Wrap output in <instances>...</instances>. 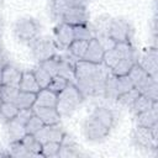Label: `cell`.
Returning a JSON list of instances; mask_svg holds the SVG:
<instances>
[{
    "label": "cell",
    "mask_w": 158,
    "mask_h": 158,
    "mask_svg": "<svg viewBox=\"0 0 158 158\" xmlns=\"http://www.w3.org/2000/svg\"><path fill=\"white\" fill-rule=\"evenodd\" d=\"M111 69L104 63L95 64L86 60H77L74 80L84 98L104 95V88Z\"/></svg>",
    "instance_id": "6da1fadb"
},
{
    "label": "cell",
    "mask_w": 158,
    "mask_h": 158,
    "mask_svg": "<svg viewBox=\"0 0 158 158\" xmlns=\"http://www.w3.org/2000/svg\"><path fill=\"white\" fill-rule=\"evenodd\" d=\"M115 125L114 112L104 106L95 107L83 121V135L90 142H102Z\"/></svg>",
    "instance_id": "7a4b0ae2"
},
{
    "label": "cell",
    "mask_w": 158,
    "mask_h": 158,
    "mask_svg": "<svg viewBox=\"0 0 158 158\" xmlns=\"http://www.w3.org/2000/svg\"><path fill=\"white\" fill-rule=\"evenodd\" d=\"M84 99L85 98L77 88V85L69 81L68 85L57 94L56 109L59 112L60 117H68L77 111V109L83 104Z\"/></svg>",
    "instance_id": "3957f363"
},
{
    "label": "cell",
    "mask_w": 158,
    "mask_h": 158,
    "mask_svg": "<svg viewBox=\"0 0 158 158\" xmlns=\"http://www.w3.org/2000/svg\"><path fill=\"white\" fill-rule=\"evenodd\" d=\"M14 36L19 42L30 43L35 38H37L41 33V23L30 16L20 17L15 21L14 27Z\"/></svg>",
    "instance_id": "277c9868"
},
{
    "label": "cell",
    "mask_w": 158,
    "mask_h": 158,
    "mask_svg": "<svg viewBox=\"0 0 158 158\" xmlns=\"http://www.w3.org/2000/svg\"><path fill=\"white\" fill-rule=\"evenodd\" d=\"M32 114H33L32 109L20 110L19 114L14 118L4 122L5 123V133H6V138H7L9 143L22 139V137L26 135V128H25L26 121L28 120V117Z\"/></svg>",
    "instance_id": "5b68a950"
},
{
    "label": "cell",
    "mask_w": 158,
    "mask_h": 158,
    "mask_svg": "<svg viewBox=\"0 0 158 158\" xmlns=\"http://www.w3.org/2000/svg\"><path fill=\"white\" fill-rule=\"evenodd\" d=\"M135 88L133 86V83L132 80L130 79L128 75H121V77H117V75H114L111 72L110 74L107 75L106 78V81H105V88H104V96L107 99V100H112V101H116V99L128 91L130 89Z\"/></svg>",
    "instance_id": "8992f818"
},
{
    "label": "cell",
    "mask_w": 158,
    "mask_h": 158,
    "mask_svg": "<svg viewBox=\"0 0 158 158\" xmlns=\"http://www.w3.org/2000/svg\"><path fill=\"white\" fill-rule=\"evenodd\" d=\"M30 49H31V54L35 60H37L38 63L44 62L52 57H54L58 53V48L53 41V38L47 37V36H38L37 38H35L33 41H31L28 43Z\"/></svg>",
    "instance_id": "52a82bcc"
},
{
    "label": "cell",
    "mask_w": 158,
    "mask_h": 158,
    "mask_svg": "<svg viewBox=\"0 0 158 158\" xmlns=\"http://www.w3.org/2000/svg\"><path fill=\"white\" fill-rule=\"evenodd\" d=\"M125 58H138V53L131 42H116V44L105 51L102 63L110 69L121 59Z\"/></svg>",
    "instance_id": "ba28073f"
},
{
    "label": "cell",
    "mask_w": 158,
    "mask_h": 158,
    "mask_svg": "<svg viewBox=\"0 0 158 158\" xmlns=\"http://www.w3.org/2000/svg\"><path fill=\"white\" fill-rule=\"evenodd\" d=\"M135 30L131 22L123 17H111L109 25V37L115 42H131Z\"/></svg>",
    "instance_id": "9c48e42d"
},
{
    "label": "cell",
    "mask_w": 158,
    "mask_h": 158,
    "mask_svg": "<svg viewBox=\"0 0 158 158\" xmlns=\"http://www.w3.org/2000/svg\"><path fill=\"white\" fill-rule=\"evenodd\" d=\"M88 156H89V153L83 151V148L77 143L75 138L72 135L65 132L60 141V146H59L57 157H59V158H81V157H88Z\"/></svg>",
    "instance_id": "30bf717a"
},
{
    "label": "cell",
    "mask_w": 158,
    "mask_h": 158,
    "mask_svg": "<svg viewBox=\"0 0 158 158\" xmlns=\"http://www.w3.org/2000/svg\"><path fill=\"white\" fill-rule=\"evenodd\" d=\"M132 142L133 144L143 151L147 152H157V147H158V142L153 139L151 130L143 126H137L132 133Z\"/></svg>",
    "instance_id": "8fae6325"
},
{
    "label": "cell",
    "mask_w": 158,
    "mask_h": 158,
    "mask_svg": "<svg viewBox=\"0 0 158 158\" xmlns=\"http://www.w3.org/2000/svg\"><path fill=\"white\" fill-rule=\"evenodd\" d=\"M138 65L152 78L158 80V51L156 47L147 48L137 59Z\"/></svg>",
    "instance_id": "7c38bea8"
},
{
    "label": "cell",
    "mask_w": 158,
    "mask_h": 158,
    "mask_svg": "<svg viewBox=\"0 0 158 158\" xmlns=\"http://www.w3.org/2000/svg\"><path fill=\"white\" fill-rule=\"evenodd\" d=\"M53 41H54L58 49L65 51L70 46V43L74 41L73 26L64 23V22H58L57 26L54 27Z\"/></svg>",
    "instance_id": "4fadbf2b"
},
{
    "label": "cell",
    "mask_w": 158,
    "mask_h": 158,
    "mask_svg": "<svg viewBox=\"0 0 158 158\" xmlns=\"http://www.w3.org/2000/svg\"><path fill=\"white\" fill-rule=\"evenodd\" d=\"M64 133H65L64 128L58 122L53 125H44L35 136L41 143H44V142H59L60 143Z\"/></svg>",
    "instance_id": "5bb4252c"
},
{
    "label": "cell",
    "mask_w": 158,
    "mask_h": 158,
    "mask_svg": "<svg viewBox=\"0 0 158 158\" xmlns=\"http://www.w3.org/2000/svg\"><path fill=\"white\" fill-rule=\"evenodd\" d=\"M89 17L90 15L86 7H68L62 16V22L70 26L84 25L89 22Z\"/></svg>",
    "instance_id": "9a60e30c"
},
{
    "label": "cell",
    "mask_w": 158,
    "mask_h": 158,
    "mask_svg": "<svg viewBox=\"0 0 158 158\" xmlns=\"http://www.w3.org/2000/svg\"><path fill=\"white\" fill-rule=\"evenodd\" d=\"M58 57V74L67 80L72 81L74 80V72H75V63L77 59L72 57L68 52L64 54H57Z\"/></svg>",
    "instance_id": "2e32d148"
},
{
    "label": "cell",
    "mask_w": 158,
    "mask_h": 158,
    "mask_svg": "<svg viewBox=\"0 0 158 158\" xmlns=\"http://www.w3.org/2000/svg\"><path fill=\"white\" fill-rule=\"evenodd\" d=\"M135 88L138 90L139 94L149 98L153 101H158V81L151 75L147 74L144 78H142L135 85Z\"/></svg>",
    "instance_id": "e0dca14e"
},
{
    "label": "cell",
    "mask_w": 158,
    "mask_h": 158,
    "mask_svg": "<svg viewBox=\"0 0 158 158\" xmlns=\"http://www.w3.org/2000/svg\"><path fill=\"white\" fill-rule=\"evenodd\" d=\"M104 54H105V49L102 48L100 42L96 38H93L88 43V48L85 51L83 60L95 63V64H100L104 60Z\"/></svg>",
    "instance_id": "ac0fdd59"
},
{
    "label": "cell",
    "mask_w": 158,
    "mask_h": 158,
    "mask_svg": "<svg viewBox=\"0 0 158 158\" xmlns=\"http://www.w3.org/2000/svg\"><path fill=\"white\" fill-rule=\"evenodd\" d=\"M21 77H22V70H20L16 65L10 63L1 70V85H10L19 88Z\"/></svg>",
    "instance_id": "d6986e66"
},
{
    "label": "cell",
    "mask_w": 158,
    "mask_h": 158,
    "mask_svg": "<svg viewBox=\"0 0 158 158\" xmlns=\"http://www.w3.org/2000/svg\"><path fill=\"white\" fill-rule=\"evenodd\" d=\"M32 110H33V114L37 115L44 125L58 123L60 121V118H62L56 107H49V106H33Z\"/></svg>",
    "instance_id": "ffe728a7"
},
{
    "label": "cell",
    "mask_w": 158,
    "mask_h": 158,
    "mask_svg": "<svg viewBox=\"0 0 158 158\" xmlns=\"http://www.w3.org/2000/svg\"><path fill=\"white\" fill-rule=\"evenodd\" d=\"M135 117H136L137 126H143V127L149 128L151 126L157 123L158 122V101H156L152 105V107H149L148 110L135 115Z\"/></svg>",
    "instance_id": "44dd1931"
},
{
    "label": "cell",
    "mask_w": 158,
    "mask_h": 158,
    "mask_svg": "<svg viewBox=\"0 0 158 158\" xmlns=\"http://www.w3.org/2000/svg\"><path fill=\"white\" fill-rule=\"evenodd\" d=\"M19 89L21 91H27V93H35L37 94L40 91V85L32 73V70H25L22 72V77L19 84Z\"/></svg>",
    "instance_id": "7402d4cb"
},
{
    "label": "cell",
    "mask_w": 158,
    "mask_h": 158,
    "mask_svg": "<svg viewBox=\"0 0 158 158\" xmlns=\"http://www.w3.org/2000/svg\"><path fill=\"white\" fill-rule=\"evenodd\" d=\"M57 104V94L46 89H40V91L36 94V101L33 106H49L56 107Z\"/></svg>",
    "instance_id": "603a6c76"
},
{
    "label": "cell",
    "mask_w": 158,
    "mask_h": 158,
    "mask_svg": "<svg viewBox=\"0 0 158 158\" xmlns=\"http://www.w3.org/2000/svg\"><path fill=\"white\" fill-rule=\"evenodd\" d=\"M73 31H74V40L90 41L93 38H95V32L91 26V22L73 26Z\"/></svg>",
    "instance_id": "cb8c5ba5"
},
{
    "label": "cell",
    "mask_w": 158,
    "mask_h": 158,
    "mask_svg": "<svg viewBox=\"0 0 158 158\" xmlns=\"http://www.w3.org/2000/svg\"><path fill=\"white\" fill-rule=\"evenodd\" d=\"M35 101H36L35 93H27V91L20 90L14 104L19 107V110H26V109H32L35 105Z\"/></svg>",
    "instance_id": "d4e9b609"
},
{
    "label": "cell",
    "mask_w": 158,
    "mask_h": 158,
    "mask_svg": "<svg viewBox=\"0 0 158 158\" xmlns=\"http://www.w3.org/2000/svg\"><path fill=\"white\" fill-rule=\"evenodd\" d=\"M7 153H9V157H14V158H28V157H35V154L31 153V152L22 144L21 141L10 142V143H9V148H7Z\"/></svg>",
    "instance_id": "484cf974"
},
{
    "label": "cell",
    "mask_w": 158,
    "mask_h": 158,
    "mask_svg": "<svg viewBox=\"0 0 158 158\" xmlns=\"http://www.w3.org/2000/svg\"><path fill=\"white\" fill-rule=\"evenodd\" d=\"M138 58H125L118 60L112 68H111V73L114 75L121 77V75H127L128 72L131 70V68L137 63Z\"/></svg>",
    "instance_id": "4316f807"
},
{
    "label": "cell",
    "mask_w": 158,
    "mask_h": 158,
    "mask_svg": "<svg viewBox=\"0 0 158 158\" xmlns=\"http://www.w3.org/2000/svg\"><path fill=\"white\" fill-rule=\"evenodd\" d=\"M88 43L89 41H81V40H74L70 46L65 49L72 57H74L77 60H80L83 59L84 54H85V51L88 48Z\"/></svg>",
    "instance_id": "83f0119b"
},
{
    "label": "cell",
    "mask_w": 158,
    "mask_h": 158,
    "mask_svg": "<svg viewBox=\"0 0 158 158\" xmlns=\"http://www.w3.org/2000/svg\"><path fill=\"white\" fill-rule=\"evenodd\" d=\"M154 102H156V101L151 100L149 98H147V96L139 94V95L137 96V99L132 102V105L130 106V109H131V112H132L133 115H137V114H139V112H142V111H146V110H148L149 107H152V105H153Z\"/></svg>",
    "instance_id": "f1b7e54d"
},
{
    "label": "cell",
    "mask_w": 158,
    "mask_h": 158,
    "mask_svg": "<svg viewBox=\"0 0 158 158\" xmlns=\"http://www.w3.org/2000/svg\"><path fill=\"white\" fill-rule=\"evenodd\" d=\"M22 144L35 154V157H41V149H42V143L36 138L35 135H25L21 139Z\"/></svg>",
    "instance_id": "f546056e"
},
{
    "label": "cell",
    "mask_w": 158,
    "mask_h": 158,
    "mask_svg": "<svg viewBox=\"0 0 158 158\" xmlns=\"http://www.w3.org/2000/svg\"><path fill=\"white\" fill-rule=\"evenodd\" d=\"M32 73H33L36 80H37L40 88H41V89H46V88L48 86L51 79H52V75H51V74H49V73H48V72H47L40 63L33 68Z\"/></svg>",
    "instance_id": "4dcf8cb0"
},
{
    "label": "cell",
    "mask_w": 158,
    "mask_h": 158,
    "mask_svg": "<svg viewBox=\"0 0 158 158\" xmlns=\"http://www.w3.org/2000/svg\"><path fill=\"white\" fill-rule=\"evenodd\" d=\"M19 107L14 104V102H5L2 101L0 105V120H2L4 122L14 118L17 114H19Z\"/></svg>",
    "instance_id": "1f68e13d"
},
{
    "label": "cell",
    "mask_w": 158,
    "mask_h": 158,
    "mask_svg": "<svg viewBox=\"0 0 158 158\" xmlns=\"http://www.w3.org/2000/svg\"><path fill=\"white\" fill-rule=\"evenodd\" d=\"M69 6L65 4L64 0H52L51 4V17L53 21L57 22H62V16L64 14V11L68 9Z\"/></svg>",
    "instance_id": "d6a6232c"
},
{
    "label": "cell",
    "mask_w": 158,
    "mask_h": 158,
    "mask_svg": "<svg viewBox=\"0 0 158 158\" xmlns=\"http://www.w3.org/2000/svg\"><path fill=\"white\" fill-rule=\"evenodd\" d=\"M20 89L10 85H0V99L5 102H15Z\"/></svg>",
    "instance_id": "836d02e7"
},
{
    "label": "cell",
    "mask_w": 158,
    "mask_h": 158,
    "mask_svg": "<svg viewBox=\"0 0 158 158\" xmlns=\"http://www.w3.org/2000/svg\"><path fill=\"white\" fill-rule=\"evenodd\" d=\"M43 126H44V123L41 121V118H40L37 115L32 114V115L28 117V120L26 121V125H25L26 133H27V135H36Z\"/></svg>",
    "instance_id": "e575fe53"
},
{
    "label": "cell",
    "mask_w": 158,
    "mask_h": 158,
    "mask_svg": "<svg viewBox=\"0 0 158 158\" xmlns=\"http://www.w3.org/2000/svg\"><path fill=\"white\" fill-rule=\"evenodd\" d=\"M139 95V93H138V90L136 89V88H132V89H130L128 91H126V93H123V94H121L117 99H116V102L117 104H120V105H122V106H126V107H128L130 109V106L132 105V102L137 99V96Z\"/></svg>",
    "instance_id": "d590c367"
},
{
    "label": "cell",
    "mask_w": 158,
    "mask_h": 158,
    "mask_svg": "<svg viewBox=\"0 0 158 158\" xmlns=\"http://www.w3.org/2000/svg\"><path fill=\"white\" fill-rule=\"evenodd\" d=\"M59 142H44L42 143V149H41V157L44 158H52L58 156L59 151Z\"/></svg>",
    "instance_id": "8d00e7d4"
},
{
    "label": "cell",
    "mask_w": 158,
    "mask_h": 158,
    "mask_svg": "<svg viewBox=\"0 0 158 158\" xmlns=\"http://www.w3.org/2000/svg\"><path fill=\"white\" fill-rule=\"evenodd\" d=\"M68 83H69V80H67L65 78H63L60 75H54V77H52L47 89L53 91V93H56V94H58L59 91H62L68 85Z\"/></svg>",
    "instance_id": "74e56055"
},
{
    "label": "cell",
    "mask_w": 158,
    "mask_h": 158,
    "mask_svg": "<svg viewBox=\"0 0 158 158\" xmlns=\"http://www.w3.org/2000/svg\"><path fill=\"white\" fill-rule=\"evenodd\" d=\"M57 54H58V53H57ZM57 54H56L54 57H52V58H49V59H47V60L40 63L52 77H54V75L58 74V57H57Z\"/></svg>",
    "instance_id": "f35d334b"
},
{
    "label": "cell",
    "mask_w": 158,
    "mask_h": 158,
    "mask_svg": "<svg viewBox=\"0 0 158 158\" xmlns=\"http://www.w3.org/2000/svg\"><path fill=\"white\" fill-rule=\"evenodd\" d=\"M7 64H10V56L5 47L0 48V70H2Z\"/></svg>",
    "instance_id": "ab89813d"
},
{
    "label": "cell",
    "mask_w": 158,
    "mask_h": 158,
    "mask_svg": "<svg viewBox=\"0 0 158 158\" xmlns=\"http://www.w3.org/2000/svg\"><path fill=\"white\" fill-rule=\"evenodd\" d=\"M69 7H86L89 4L86 0H64Z\"/></svg>",
    "instance_id": "60d3db41"
},
{
    "label": "cell",
    "mask_w": 158,
    "mask_h": 158,
    "mask_svg": "<svg viewBox=\"0 0 158 158\" xmlns=\"http://www.w3.org/2000/svg\"><path fill=\"white\" fill-rule=\"evenodd\" d=\"M0 157H9V153H7V151L0 144Z\"/></svg>",
    "instance_id": "b9f144b4"
},
{
    "label": "cell",
    "mask_w": 158,
    "mask_h": 158,
    "mask_svg": "<svg viewBox=\"0 0 158 158\" xmlns=\"http://www.w3.org/2000/svg\"><path fill=\"white\" fill-rule=\"evenodd\" d=\"M2 31H4V21H2V16L0 15V36L2 35Z\"/></svg>",
    "instance_id": "7bdbcfd3"
},
{
    "label": "cell",
    "mask_w": 158,
    "mask_h": 158,
    "mask_svg": "<svg viewBox=\"0 0 158 158\" xmlns=\"http://www.w3.org/2000/svg\"><path fill=\"white\" fill-rule=\"evenodd\" d=\"M2 5H4V0H0V9L2 7Z\"/></svg>",
    "instance_id": "ee69618b"
},
{
    "label": "cell",
    "mask_w": 158,
    "mask_h": 158,
    "mask_svg": "<svg viewBox=\"0 0 158 158\" xmlns=\"http://www.w3.org/2000/svg\"><path fill=\"white\" fill-rule=\"evenodd\" d=\"M0 85H1V70H0Z\"/></svg>",
    "instance_id": "f6af8a7d"
},
{
    "label": "cell",
    "mask_w": 158,
    "mask_h": 158,
    "mask_svg": "<svg viewBox=\"0 0 158 158\" xmlns=\"http://www.w3.org/2000/svg\"><path fill=\"white\" fill-rule=\"evenodd\" d=\"M1 47H4V44H2V42L0 41V48H1Z\"/></svg>",
    "instance_id": "bcb514c9"
},
{
    "label": "cell",
    "mask_w": 158,
    "mask_h": 158,
    "mask_svg": "<svg viewBox=\"0 0 158 158\" xmlns=\"http://www.w3.org/2000/svg\"><path fill=\"white\" fill-rule=\"evenodd\" d=\"M86 1H88V2H90V1H93V0H86Z\"/></svg>",
    "instance_id": "7dc6e473"
}]
</instances>
